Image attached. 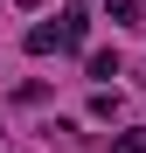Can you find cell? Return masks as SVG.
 <instances>
[{
	"label": "cell",
	"mask_w": 146,
	"mask_h": 153,
	"mask_svg": "<svg viewBox=\"0 0 146 153\" xmlns=\"http://www.w3.org/2000/svg\"><path fill=\"white\" fill-rule=\"evenodd\" d=\"M84 35H90V14H84V7H70V14H63V49H77Z\"/></svg>",
	"instance_id": "obj_1"
},
{
	"label": "cell",
	"mask_w": 146,
	"mask_h": 153,
	"mask_svg": "<svg viewBox=\"0 0 146 153\" xmlns=\"http://www.w3.org/2000/svg\"><path fill=\"white\" fill-rule=\"evenodd\" d=\"M49 49H63V28H28V56H49Z\"/></svg>",
	"instance_id": "obj_2"
},
{
	"label": "cell",
	"mask_w": 146,
	"mask_h": 153,
	"mask_svg": "<svg viewBox=\"0 0 146 153\" xmlns=\"http://www.w3.org/2000/svg\"><path fill=\"white\" fill-rule=\"evenodd\" d=\"M90 76H118V56H111V49H90Z\"/></svg>",
	"instance_id": "obj_3"
},
{
	"label": "cell",
	"mask_w": 146,
	"mask_h": 153,
	"mask_svg": "<svg viewBox=\"0 0 146 153\" xmlns=\"http://www.w3.org/2000/svg\"><path fill=\"white\" fill-rule=\"evenodd\" d=\"M111 7V21H139V0H104Z\"/></svg>",
	"instance_id": "obj_4"
}]
</instances>
